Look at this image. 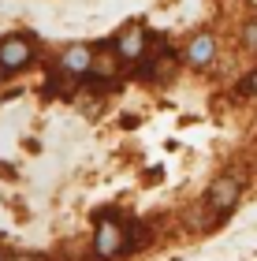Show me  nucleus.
I'll use <instances>...</instances> for the list:
<instances>
[{
  "label": "nucleus",
  "mask_w": 257,
  "mask_h": 261,
  "mask_svg": "<svg viewBox=\"0 0 257 261\" xmlns=\"http://www.w3.org/2000/svg\"><path fill=\"white\" fill-rule=\"evenodd\" d=\"M8 261H45V257H34V254H19V257H8Z\"/></svg>",
  "instance_id": "11"
},
{
  "label": "nucleus",
  "mask_w": 257,
  "mask_h": 261,
  "mask_svg": "<svg viewBox=\"0 0 257 261\" xmlns=\"http://www.w3.org/2000/svg\"><path fill=\"white\" fill-rule=\"evenodd\" d=\"M220 220H224V213H216L213 205H209V201H194V205L183 213L186 231H213Z\"/></svg>",
  "instance_id": "7"
},
{
  "label": "nucleus",
  "mask_w": 257,
  "mask_h": 261,
  "mask_svg": "<svg viewBox=\"0 0 257 261\" xmlns=\"http://www.w3.org/2000/svg\"><path fill=\"white\" fill-rule=\"evenodd\" d=\"M183 56H186V64H190V67H197V71L213 67V64H216V34H209V30L194 34V38L186 41Z\"/></svg>",
  "instance_id": "5"
},
{
  "label": "nucleus",
  "mask_w": 257,
  "mask_h": 261,
  "mask_svg": "<svg viewBox=\"0 0 257 261\" xmlns=\"http://www.w3.org/2000/svg\"><path fill=\"white\" fill-rule=\"evenodd\" d=\"M56 67H60L64 75H71V79H82L93 67V49L90 45H67L60 53V60H56Z\"/></svg>",
  "instance_id": "6"
},
{
  "label": "nucleus",
  "mask_w": 257,
  "mask_h": 261,
  "mask_svg": "<svg viewBox=\"0 0 257 261\" xmlns=\"http://www.w3.org/2000/svg\"><path fill=\"white\" fill-rule=\"evenodd\" d=\"M242 90H246V93H253V97H257V67L250 71L246 79H242Z\"/></svg>",
  "instance_id": "10"
},
{
  "label": "nucleus",
  "mask_w": 257,
  "mask_h": 261,
  "mask_svg": "<svg viewBox=\"0 0 257 261\" xmlns=\"http://www.w3.org/2000/svg\"><path fill=\"white\" fill-rule=\"evenodd\" d=\"M0 261H8V254H4V250H0Z\"/></svg>",
  "instance_id": "12"
},
{
  "label": "nucleus",
  "mask_w": 257,
  "mask_h": 261,
  "mask_svg": "<svg viewBox=\"0 0 257 261\" xmlns=\"http://www.w3.org/2000/svg\"><path fill=\"white\" fill-rule=\"evenodd\" d=\"M127 228L120 217H101L97 220V231H93V254L97 257H120L127 254Z\"/></svg>",
  "instance_id": "1"
},
{
  "label": "nucleus",
  "mask_w": 257,
  "mask_h": 261,
  "mask_svg": "<svg viewBox=\"0 0 257 261\" xmlns=\"http://www.w3.org/2000/svg\"><path fill=\"white\" fill-rule=\"evenodd\" d=\"M4 79H8V75H4V71H0V82H4Z\"/></svg>",
  "instance_id": "13"
},
{
  "label": "nucleus",
  "mask_w": 257,
  "mask_h": 261,
  "mask_svg": "<svg viewBox=\"0 0 257 261\" xmlns=\"http://www.w3.org/2000/svg\"><path fill=\"white\" fill-rule=\"evenodd\" d=\"M149 53V34L142 22H127V27L116 34V56L127 64H138L142 56Z\"/></svg>",
  "instance_id": "3"
},
{
  "label": "nucleus",
  "mask_w": 257,
  "mask_h": 261,
  "mask_svg": "<svg viewBox=\"0 0 257 261\" xmlns=\"http://www.w3.org/2000/svg\"><path fill=\"white\" fill-rule=\"evenodd\" d=\"M239 194H242V183H239L231 172H224V175H216V179L209 183V191H205V201H209V205H213L216 213H224V217H227V213L235 209Z\"/></svg>",
  "instance_id": "4"
},
{
  "label": "nucleus",
  "mask_w": 257,
  "mask_h": 261,
  "mask_svg": "<svg viewBox=\"0 0 257 261\" xmlns=\"http://www.w3.org/2000/svg\"><path fill=\"white\" fill-rule=\"evenodd\" d=\"M120 75V56L112 53H93V67H90V79H116Z\"/></svg>",
  "instance_id": "8"
},
{
  "label": "nucleus",
  "mask_w": 257,
  "mask_h": 261,
  "mask_svg": "<svg viewBox=\"0 0 257 261\" xmlns=\"http://www.w3.org/2000/svg\"><path fill=\"white\" fill-rule=\"evenodd\" d=\"M34 64V41L26 34H4L0 38V71L4 75H15V71Z\"/></svg>",
  "instance_id": "2"
},
{
  "label": "nucleus",
  "mask_w": 257,
  "mask_h": 261,
  "mask_svg": "<svg viewBox=\"0 0 257 261\" xmlns=\"http://www.w3.org/2000/svg\"><path fill=\"white\" fill-rule=\"evenodd\" d=\"M242 49H246V53H257V15L242 22Z\"/></svg>",
  "instance_id": "9"
}]
</instances>
